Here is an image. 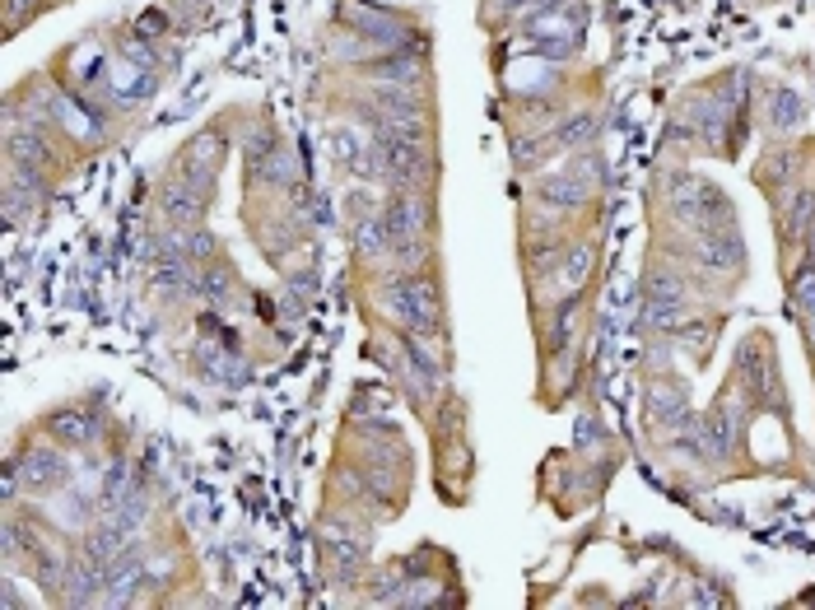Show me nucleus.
Segmentation results:
<instances>
[{"instance_id":"obj_1","label":"nucleus","mask_w":815,"mask_h":610,"mask_svg":"<svg viewBox=\"0 0 815 610\" xmlns=\"http://www.w3.org/2000/svg\"><path fill=\"white\" fill-rule=\"evenodd\" d=\"M387 233H392V252H420L424 247V233H429V201H424L415 187L396 191L387 201V215H382Z\"/></svg>"},{"instance_id":"obj_2","label":"nucleus","mask_w":815,"mask_h":610,"mask_svg":"<svg viewBox=\"0 0 815 610\" xmlns=\"http://www.w3.org/2000/svg\"><path fill=\"white\" fill-rule=\"evenodd\" d=\"M14 475H19V485L28 489V494H61L70 480V461L61 448H52V443H38V448H24L19 457L10 461Z\"/></svg>"},{"instance_id":"obj_3","label":"nucleus","mask_w":815,"mask_h":610,"mask_svg":"<svg viewBox=\"0 0 815 610\" xmlns=\"http://www.w3.org/2000/svg\"><path fill=\"white\" fill-rule=\"evenodd\" d=\"M159 210H163V219H168V224H177V229H201L205 210H210V191L196 187L191 177L168 182V187L159 191Z\"/></svg>"},{"instance_id":"obj_4","label":"nucleus","mask_w":815,"mask_h":610,"mask_svg":"<svg viewBox=\"0 0 815 610\" xmlns=\"http://www.w3.org/2000/svg\"><path fill=\"white\" fill-rule=\"evenodd\" d=\"M145 578H150V564H145L136 550H126V555L108 569V583H103V601H98V606H131V601L145 592Z\"/></svg>"},{"instance_id":"obj_5","label":"nucleus","mask_w":815,"mask_h":610,"mask_svg":"<svg viewBox=\"0 0 815 610\" xmlns=\"http://www.w3.org/2000/svg\"><path fill=\"white\" fill-rule=\"evenodd\" d=\"M699 266L713 275H736L746 266V247L736 243L727 229H708L704 243H699Z\"/></svg>"},{"instance_id":"obj_6","label":"nucleus","mask_w":815,"mask_h":610,"mask_svg":"<svg viewBox=\"0 0 815 610\" xmlns=\"http://www.w3.org/2000/svg\"><path fill=\"white\" fill-rule=\"evenodd\" d=\"M47 429L56 434L61 448H89L98 438V410H80V406H61L47 420Z\"/></svg>"},{"instance_id":"obj_7","label":"nucleus","mask_w":815,"mask_h":610,"mask_svg":"<svg viewBox=\"0 0 815 610\" xmlns=\"http://www.w3.org/2000/svg\"><path fill=\"white\" fill-rule=\"evenodd\" d=\"M699 443L708 448V457H727L736 448V410L732 406H713L699 424Z\"/></svg>"},{"instance_id":"obj_8","label":"nucleus","mask_w":815,"mask_h":610,"mask_svg":"<svg viewBox=\"0 0 815 610\" xmlns=\"http://www.w3.org/2000/svg\"><path fill=\"white\" fill-rule=\"evenodd\" d=\"M354 243H359V252H364L368 261L392 257V233H387V224H382V215H373V219H359V229H354Z\"/></svg>"},{"instance_id":"obj_9","label":"nucleus","mask_w":815,"mask_h":610,"mask_svg":"<svg viewBox=\"0 0 815 610\" xmlns=\"http://www.w3.org/2000/svg\"><path fill=\"white\" fill-rule=\"evenodd\" d=\"M187 168H201V173H219V163H224V140L215 131H205V136L191 140V150L182 154Z\"/></svg>"},{"instance_id":"obj_10","label":"nucleus","mask_w":815,"mask_h":610,"mask_svg":"<svg viewBox=\"0 0 815 610\" xmlns=\"http://www.w3.org/2000/svg\"><path fill=\"white\" fill-rule=\"evenodd\" d=\"M373 75L392 84H415L420 80V61H410L406 52H392L387 61H373Z\"/></svg>"},{"instance_id":"obj_11","label":"nucleus","mask_w":815,"mask_h":610,"mask_svg":"<svg viewBox=\"0 0 815 610\" xmlns=\"http://www.w3.org/2000/svg\"><path fill=\"white\" fill-rule=\"evenodd\" d=\"M592 136H597V117H592V112H583V117H573L569 126H559L550 145H559V150H583Z\"/></svg>"},{"instance_id":"obj_12","label":"nucleus","mask_w":815,"mask_h":610,"mask_svg":"<svg viewBox=\"0 0 815 610\" xmlns=\"http://www.w3.org/2000/svg\"><path fill=\"white\" fill-rule=\"evenodd\" d=\"M541 196H545V201H555V205H583L587 201V187L573 173H559V177H550V182L541 187Z\"/></svg>"},{"instance_id":"obj_13","label":"nucleus","mask_w":815,"mask_h":610,"mask_svg":"<svg viewBox=\"0 0 815 610\" xmlns=\"http://www.w3.org/2000/svg\"><path fill=\"white\" fill-rule=\"evenodd\" d=\"M811 224H815V187H802L788 201V229L792 233H806Z\"/></svg>"},{"instance_id":"obj_14","label":"nucleus","mask_w":815,"mask_h":610,"mask_svg":"<svg viewBox=\"0 0 815 610\" xmlns=\"http://www.w3.org/2000/svg\"><path fill=\"white\" fill-rule=\"evenodd\" d=\"M802 122V103L788 94V89H778L774 94V126H797Z\"/></svg>"},{"instance_id":"obj_15","label":"nucleus","mask_w":815,"mask_h":610,"mask_svg":"<svg viewBox=\"0 0 815 610\" xmlns=\"http://www.w3.org/2000/svg\"><path fill=\"white\" fill-rule=\"evenodd\" d=\"M797 308H802L806 317H815V275L811 271L797 280Z\"/></svg>"},{"instance_id":"obj_16","label":"nucleus","mask_w":815,"mask_h":610,"mask_svg":"<svg viewBox=\"0 0 815 610\" xmlns=\"http://www.w3.org/2000/svg\"><path fill=\"white\" fill-rule=\"evenodd\" d=\"M583 275H587V252H573L569 266H564V280H569V285H578Z\"/></svg>"},{"instance_id":"obj_17","label":"nucleus","mask_w":815,"mask_h":610,"mask_svg":"<svg viewBox=\"0 0 815 610\" xmlns=\"http://www.w3.org/2000/svg\"><path fill=\"white\" fill-rule=\"evenodd\" d=\"M811 257H815V233H811Z\"/></svg>"},{"instance_id":"obj_18","label":"nucleus","mask_w":815,"mask_h":610,"mask_svg":"<svg viewBox=\"0 0 815 610\" xmlns=\"http://www.w3.org/2000/svg\"><path fill=\"white\" fill-rule=\"evenodd\" d=\"M191 5H205V0H191Z\"/></svg>"}]
</instances>
